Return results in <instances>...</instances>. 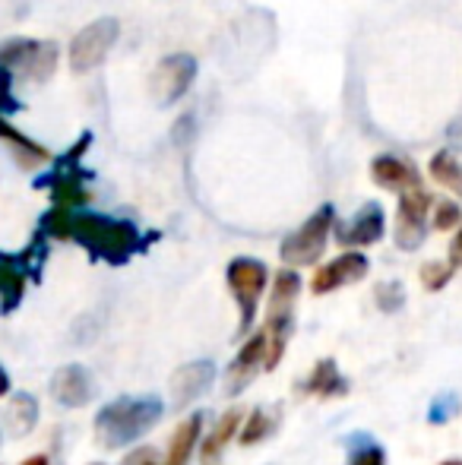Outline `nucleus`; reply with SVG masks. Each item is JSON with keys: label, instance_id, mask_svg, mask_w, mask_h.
I'll return each mask as SVG.
<instances>
[{"label": "nucleus", "instance_id": "27", "mask_svg": "<svg viewBox=\"0 0 462 465\" xmlns=\"http://www.w3.org/2000/svg\"><path fill=\"white\" fill-rule=\"evenodd\" d=\"M453 272H457V270H453L450 263H440V260H434V263L421 266V285H425L428 292H440V288L453 279Z\"/></svg>", "mask_w": 462, "mask_h": 465}, {"label": "nucleus", "instance_id": "2", "mask_svg": "<svg viewBox=\"0 0 462 465\" xmlns=\"http://www.w3.org/2000/svg\"><path fill=\"white\" fill-rule=\"evenodd\" d=\"M162 411H165V405L159 396L114 399L95 415V440L105 450L133 447L140 437H146L162 421Z\"/></svg>", "mask_w": 462, "mask_h": 465}, {"label": "nucleus", "instance_id": "26", "mask_svg": "<svg viewBox=\"0 0 462 465\" xmlns=\"http://www.w3.org/2000/svg\"><path fill=\"white\" fill-rule=\"evenodd\" d=\"M431 213H434V228H437V232H450L462 219V209L457 200H434Z\"/></svg>", "mask_w": 462, "mask_h": 465}, {"label": "nucleus", "instance_id": "5", "mask_svg": "<svg viewBox=\"0 0 462 465\" xmlns=\"http://www.w3.org/2000/svg\"><path fill=\"white\" fill-rule=\"evenodd\" d=\"M333 225H336V206L333 203H323V206L317 209V213L310 215L301 228H295V232L282 241V247H279L282 263H289V266L317 263V260L323 257V251H327Z\"/></svg>", "mask_w": 462, "mask_h": 465}, {"label": "nucleus", "instance_id": "29", "mask_svg": "<svg viewBox=\"0 0 462 465\" xmlns=\"http://www.w3.org/2000/svg\"><path fill=\"white\" fill-rule=\"evenodd\" d=\"M450 266L453 270H459L462 266V228L457 232V238H453V244H450Z\"/></svg>", "mask_w": 462, "mask_h": 465}, {"label": "nucleus", "instance_id": "12", "mask_svg": "<svg viewBox=\"0 0 462 465\" xmlns=\"http://www.w3.org/2000/svg\"><path fill=\"white\" fill-rule=\"evenodd\" d=\"M51 396L64 409H83L95 399V377L83 364H67L51 377Z\"/></svg>", "mask_w": 462, "mask_h": 465}, {"label": "nucleus", "instance_id": "6", "mask_svg": "<svg viewBox=\"0 0 462 465\" xmlns=\"http://www.w3.org/2000/svg\"><path fill=\"white\" fill-rule=\"evenodd\" d=\"M225 279H229V292L234 294L238 301V311H241V320H238V332L247 336L257 323V304L266 292V282H270V270L266 263L253 257H238L229 263L225 270Z\"/></svg>", "mask_w": 462, "mask_h": 465}, {"label": "nucleus", "instance_id": "17", "mask_svg": "<svg viewBox=\"0 0 462 465\" xmlns=\"http://www.w3.org/2000/svg\"><path fill=\"white\" fill-rule=\"evenodd\" d=\"M203 421L206 415L203 411H193L187 415L184 421L178 424V430L172 434V443H168V456H165V465H187L197 450L200 437H203Z\"/></svg>", "mask_w": 462, "mask_h": 465}, {"label": "nucleus", "instance_id": "19", "mask_svg": "<svg viewBox=\"0 0 462 465\" xmlns=\"http://www.w3.org/2000/svg\"><path fill=\"white\" fill-rule=\"evenodd\" d=\"M241 421H244V415L241 411H225L222 418L216 421V428L210 430V434L203 437V450H200V456H203V465H216L219 456H222V450L231 443V437L241 430Z\"/></svg>", "mask_w": 462, "mask_h": 465}, {"label": "nucleus", "instance_id": "25", "mask_svg": "<svg viewBox=\"0 0 462 465\" xmlns=\"http://www.w3.org/2000/svg\"><path fill=\"white\" fill-rule=\"evenodd\" d=\"M457 411H459V396L453 390H447L440 396H434V402L428 405V421L447 424L450 418H457Z\"/></svg>", "mask_w": 462, "mask_h": 465}, {"label": "nucleus", "instance_id": "24", "mask_svg": "<svg viewBox=\"0 0 462 465\" xmlns=\"http://www.w3.org/2000/svg\"><path fill=\"white\" fill-rule=\"evenodd\" d=\"M374 301L383 313H396L406 304V288H402V282H380L374 292Z\"/></svg>", "mask_w": 462, "mask_h": 465}, {"label": "nucleus", "instance_id": "9", "mask_svg": "<svg viewBox=\"0 0 462 465\" xmlns=\"http://www.w3.org/2000/svg\"><path fill=\"white\" fill-rule=\"evenodd\" d=\"M197 80V61L191 54H168L152 74V95L159 104H174Z\"/></svg>", "mask_w": 462, "mask_h": 465}, {"label": "nucleus", "instance_id": "22", "mask_svg": "<svg viewBox=\"0 0 462 465\" xmlns=\"http://www.w3.org/2000/svg\"><path fill=\"white\" fill-rule=\"evenodd\" d=\"M431 178L437 181V184H444L447 190H453V193L462 196V165L457 162V155H453L450 149H440V153L431 159Z\"/></svg>", "mask_w": 462, "mask_h": 465}, {"label": "nucleus", "instance_id": "15", "mask_svg": "<svg viewBox=\"0 0 462 465\" xmlns=\"http://www.w3.org/2000/svg\"><path fill=\"white\" fill-rule=\"evenodd\" d=\"M370 178H374L377 187L402 190V193L421 187V178L412 162H402V159H396V155H377V159L370 162Z\"/></svg>", "mask_w": 462, "mask_h": 465}, {"label": "nucleus", "instance_id": "18", "mask_svg": "<svg viewBox=\"0 0 462 465\" xmlns=\"http://www.w3.org/2000/svg\"><path fill=\"white\" fill-rule=\"evenodd\" d=\"M35 424H38V399L32 392H13L4 415V428L10 430V437H25Z\"/></svg>", "mask_w": 462, "mask_h": 465}, {"label": "nucleus", "instance_id": "33", "mask_svg": "<svg viewBox=\"0 0 462 465\" xmlns=\"http://www.w3.org/2000/svg\"><path fill=\"white\" fill-rule=\"evenodd\" d=\"M440 465H462L459 460H447V462H440Z\"/></svg>", "mask_w": 462, "mask_h": 465}, {"label": "nucleus", "instance_id": "32", "mask_svg": "<svg viewBox=\"0 0 462 465\" xmlns=\"http://www.w3.org/2000/svg\"><path fill=\"white\" fill-rule=\"evenodd\" d=\"M19 465H48V456H29V460L19 462Z\"/></svg>", "mask_w": 462, "mask_h": 465}, {"label": "nucleus", "instance_id": "31", "mask_svg": "<svg viewBox=\"0 0 462 465\" xmlns=\"http://www.w3.org/2000/svg\"><path fill=\"white\" fill-rule=\"evenodd\" d=\"M6 392H10V373L0 368V396H6Z\"/></svg>", "mask_w": 462, "mask_h": 465}, {"label": "nucleus", "instance_id": "14", "mask_svg": "<svg viewBox=\"0 0 462 465\" xmlns=\"http://www.w3.org/2000/svg\"><path fill=\"white\" fill-rule=\"evenodd\" d=\"M216 361H210V358H200V361H191L184 364L181 371H174L172 377V405L174 409H184V405H191L193 399H200L206 390L212 386V380H216Z\"/></svg>", "mask_w": 462, "mask_h": 465}, {"label": "nucleus", "instance_id": "13", "mask_svg": "<svg viewBox=\"0 0 462 465\" xmlns=\"http://www.w3.org/2000/svg\"><path fill=\"white\" fill-rule=\"evenodd\" d=\"M383 228H387V219H383V206L380 203H364L349 222L336 225V241L342 247H370L383 238Z\"/></svg>", "mask_w": 462, "mask_h": 465}, {"label": "nucleus", "instance_id": "1", "mask_svg": "<svg viewBox=\"0 0 462 465\" xmlns=\"http://www.w3.org/2000/svg\"><path fill=\"white\" fill-rule=\"evenodd\" d=\"M38 234L54 241H76L93 260L112 266H123L133 253L146 251L152 241H159V234H140V228L127 219H112V215L64 206H54L42 215Z\"/></svg>", "mask_w": 462, "mask_h": 465}, {"label": "nucleus", "instance_id": "3", "mask_svg": "<svg viewBox=\"0 0 462 465\" xmlns=\"http://www.w3.org/2000/svg\"><path fill=\"white\" fill-rule=\"evenodd\" d=\"M301 276L295 270H282L272 282L270 294V311H266V371H272L282 361L289 339L295 332V301L301 294Z\"/></svg>", "mask_w": 462, "mask_h": 465}, {"label": "nucleus", "instance_id": "28", "mask_svg": "<svg viewBox=\"0 0 462 465\" xmlns=\"http://www.w3.org/2000/svg\"><path fill=\"white\" fill-rule=\"evenodd\" d=\"M10 86H13V70L0 67V117H6V114H13V111L23 108V102H16V98H13Z\"/></svg>", "mask_w": 462, "mask_h": 465}, {"label": "nucleus", "instance_id": "8", "mask_svg": "<svg viewBox=\"0 0 462 465\" xmlns=\"http://www.w3.org/2000/svg\"><path fill=\"white\" fill-rule=\"evenodd\" d=\"M117 32H121L117 19H95V23H89L83 32H76L74 42H70V67H74L76 74L95 70L108 57V51L114 48Z\"/></svg>", "mask_w": 462, "mask_h": 465}, {"label": "nucleus", "instance_id": "21", "mask_svg": "<svg viewBox=\"0 0 462 465\" xmlns=\"http://www.w3.org/2000/svg\"><path fill=\"white\" fill-rule=\"evenodd\" d=\"M349 462L346 465H387V450L374 440L370 434H349L346 437Z\"/></svg>", "mask_w": 462, "mask_h": 465}, {"label": "nucleus", "instance_id": "30", "mask_svg": "<svg viewBox=\"0 0 462 465\" xmlns=\"http://www.w3.org/2000/svg\"><path fill=\"white\" fill-rule=\"evenodd\" d=\"M133 465H155V456H152V453H149V450H146V453L133 456Z\"/></svg>", "mask_w": 462, "mask_h": 465}, {"label": "nucleus", "instance_id": "7", "mask_svg": "<svg viewBox=\"0 0 462 465\" xmlns=\"http://www.w3.org/2000/svg\"><path fill=\"white\" fill-rule=\"evenodd\" d=\"M434 196L421 187L406 190L399 196V213H396V247L399 251H418L428 238V219H431Z\"/></svg>", "mask_w": 462, "mask_h": 465}, {"label": "nucleus", "instance_id": "20", "mask_svg": "<svg viewBox=\"0 0 462 465\" xmlns=\"http://www.w3.org/2000/svg\"><path fill=\"white\" fill-rule=\"evenodd\" d=\"M279 421H282V409H279V405H266V409H257L251 418H247L244 428H241L238 440L244 443V447H253V443L270 440V437L276 434Z\"/></svg>", "mask_w": 462, "mask_h": 465}, {"label": "nucleus", "instance_id": "4", "mask_svg": "<svg viewBox=\"0 0 462 465\" xmlns=\"http://www.w3.org/2000/svg\"><path fill=\"white\" fill-rule=\"evenodd\" d=\"M44 260H48V238L35 234L29 247L23 253H0V313H13L23 304L25 285L38 282Z\"/></svg>", "mask_w": 462, "mask_h": 465}, {"label": "nucleus", "instance_id": "16", "mask_svg": "<svg viewBox=\"0 0 462 465\" xmlns=\"http://www.w3.org/2000/svg\"><path fill=\"white\" fill-rule=\"evenodd\" d=\"M301 392L323 396V399L349 396V377L339 371V364H336L333 358H320V361L314 364V371L308 373V380L301 383Z\"/></svg>", "mask_w": 462, "mask_h": 465}, {"label": "nucleus", "instance_id": "11", "mask_svg": "<svg viewBox=\"0 0 462 465\" xmlns=\"http://www.w3.org/2000/svg\"><path fill=\"white\" fill-rule=\"evenodd\" d=\"M370 272V260L361 251H349L342 257L329 260L327 266L317 270L314 282H310V292L314 294H329L336 288H346L351 282H361Z\"/></svg>", "mask_w": 462, "mask_h": 465}, {"label": "nucleus", "instance_id": "10", "mask_svg": "<svg viewBox=\"0 0 462 465\" xmlns=\"http://www.w3.org/2000/svg\"><path fill=\"white\" fill-rule=\"evenodd\" d=\"M266 371V332H253L225 371V396H241Z\"/></svg>", "mask_w": 462, "mask_h": 465}, {"label": "nucleus", "instance_id": "23", "mask_svg": "<svg viewBox=\"0 0 462 465\" xmlns=\"http://www.w3.org/2000/svg\"><path fill=\"white\" fill-rule=\"evenodd\" d=\"M0 136H4L6 143H13V149H16V155H19V162H23L25 168L29 165H38V162H44L48 159V149H42L38 143H32V140H25L19 130H13L10 124L0 117Z\"/></svg>", "mask_w": 462, "mask_h": 465}]
</instances>
